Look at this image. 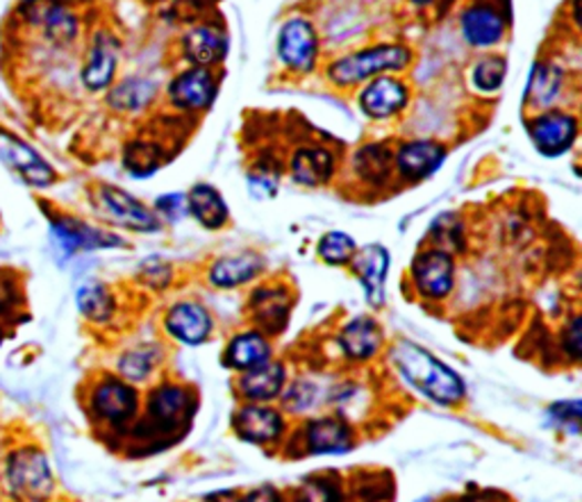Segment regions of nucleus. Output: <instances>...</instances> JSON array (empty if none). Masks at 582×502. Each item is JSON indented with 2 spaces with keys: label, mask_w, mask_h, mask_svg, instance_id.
I'll return each instance as SVG.
<instances>
[{
  "label": "nucleus",
  "mask_w": 582,
  "mask_h": 502,
  "mask_svg": "<svg viewBox=\"0 0 582 502\" xmlns=\"http://www.w3.org/2000/svg\"><path fill=\"white\" fill-rule=\"evenodd\" d=\"M282 416L264 405H246L235 414V432L251 443H267L280 437Z\"/></svg>",
  "instance_id": "21"
},
{
  "label": "nucleus",
  "mask_w": 582,
  "mask_h": 502,
  "mask_svg": "<svg viewBox=\"0 0 582 502\" xmlns=\"http://www.w3.org/2000/svg\"><path fill=\"white\" fill-rule=\"evenodd\" d=\"M17 301H19V291H17L12 278L0 275V316L12 312Z\"/></svg>",
  "instance_id": "43"
},
{
  "label": "nucleus",
  "mask_w": 582,
  "mask_h": 502,
  "mask_svg": "<svg viewBox=\"0 0 582 502\" xmlns=\"http://www.w3.org/2000/svg\"><path fill=\"white\" fill-rule=\"evenodd\" d=\"M278 57L294 73H312L319 60V34L305 19H289L278 36Z\"/></svg>",
  "instance_id": "7"
},
{
  "label": "nucleus",
  "mask_w": 582,
  "mask_h": 502,
  "mask_svg": "<svg viewBox=\"0 0 582 502\" xmlns=\"http://www.w3.org/2000/svg\"><path fill=\"white\" fill-rule=\"evenodd\" d=\"M196 409V398L189 394V389L178 385H166L153 391L148 400V416L150 423L157 426L162 432H172L183 428L185 421H189Z\"/></svg>",
  "instance_id": "15"
},
{
  "label": "nucleus",
  "mask_w": 582,
  "mask_h": 502,
  "mask_svg": "<svg viewBox=\"0 0 582 502\" xmlns=\"http://www.w3.org/2000/svg\"><path fill=\"white\" fill-rule=\"evenodd\" d=\"M392 362L405 383L433 402L455 405L465 398V383L460 375L426 348L412 342H398L392 348Z\"/></svg>",
  "instance_id": "1"
},
{
  "label": "nucleus",
  "mask_w": 582,
  "mask_h": 502,
  "mask_svg": "<svg viewBox=\"0 0 582 502\" xmlns=\"http://www.w3.org/2000/svg\"><path fill=\"white\" fill-rule=\"evenodd\" d=\"M314 398H316V387L312 383H297L284 394V407L291 411H303L316 402Z\"/></svg>",
  "instance_id": "41"
},
{
  "label": "nucleus",
  "mask_w": 582,
  "mask_h": 502,
  "mask_svg": "<svg viewBox=\"0 0 582 502\" xmlns=\"http://www.w3.org/2000/svg\"><path fill=\"white\" fill-rule=\"evenodd\" d=\"M75 303H77V310L94 323H107L116 310L114 296L110 294V289L101 282L82 284L75 294Z\"/></svg>",
  "instance_id": "32"
},
{
  "label": "nucleus",
  "mask_w": 582,
  "mask_h": 502,
  "mask_svg": "<svg viewBox=\"0 0 582 502\" xmlns=\"http://www.w3.org/2000/svg\"><path fill=\"white\" fill-rule=\"evenodd\" d=\"M355 250H357V243L351 234L346 232H328L319 239V245H316V253L319 258L330 264V266H346L351 264L353 255H355Z\"/></svg>",
  "instance_id": "34"
},
{
  "label": "nucleus",
  "mask_w": 582,
  "mask_h": 502,
  "mask_svg": "<svg viewBox=\"0 0 582 502\" xmlns=\"http://www.w3.org/2000/svg\"><path fill=\"white\" fill-rule=\"evenodd\" d=\"M428 239L435 241V248L446 250V253L453 255L455 250L465 248V226L460 219H457V215H441L433 223Z\"/></svg>",
  "instance_id": "35"
},
{
  "label": "nucleus",
  "mask_w": 582,
  "mask_h": 502,
  "mask_svg": "<svg viewBox=\"0 0 582 502\" xmlns=\"http://www.w3.org/2000/svg\"><path fill=\"white\" fill-rule=\"evenodd\" d=\"M551 418L562 426L564 430H571V435L580 432V400H567V402H555L549 409Z\"/></svg>",
  "instance_id": "39"
},
{
  "label": "nucleus",
  "mask_w": 582,
  "mask_h": 502,
  "mask_svg": "<svg viewBox=\"0 0 582 502\" xmlns=\"http://www.w3.org/2000/svg\"><path fill=\"white\" fill-rule=\"evenodd\" d=\"M342 489L330 478H312L297 493V502H342Z\"/></svg>",
  "instance_id": "38"
},
{
  "label": "nucleus",
  "mask_w": 582,
  "mask_h": 502,
  "mask_svg": "<svg viewBox=\"0 0 582 502\" xmlns=\"http://www.w3.org/2000/svg\"><path fill=\"white\" fill-rule=\"evenodd\" d=\"M185 57L194 66H212L226 60L228 55V36L217 25H196L183 39Z\"/></svg>",
  "instance_id": "20"
},
{
  "label": "nucleus",
  "mask_w": 582,
  "mask_h": 502,
  "mask_svg": "<svg viewBox=\"0 0 582 502\" xmlns=\"http://www.w3.org/2000/svg\"><path fill=\"white\" fill-rule=\"evenodd\" d=\"M578 118L564 109L549 107L530 116L528 137L539 155L560 157L569 153L578 139Z\"/></svg>",
  "instance_id": "4"
},
{
  "label": "nucleus",
  "mask_w": 582,
  "mask_h": 502,
  "mask_svg": "<svg viewBox=\"0 0 582 502\" xmlns=\"http://www.w3.org/2000/svg\"><path fill=\"white\" fill-rule=\"evenodd\" d=\"M353 273L362 282V291L371 307H381L385 303V284L389 273V250L383 243H368L362 250H355L351 260Z\"/></svg>",
  "instance_id": "14"
},
{
  "label": "nucleus",
  "mask_w": 582,
  "mask_h": 502,
  "mask_svg": "<svg viewBox=\"0 0 582 502\" xmlns=\"http://www.w3.org/2000/svg\"><path fill=\"white\" fill-rule=\"evenodd\" d=\"M169 101L180 112L210 109L219 96V80L205 66H191L169 82Z\"/></svg>",
  "instance_id": "9"
},
{
  "label": "nucleus",
  "mask_w": 582,
  "mask_h": 502,
  "mask_svg": "<svg viewBox=\"0 0 582 502\" xmlns=\"http://www.w3.org/2000/svg\"><path fill=\"white\" fill-rule=\"evenodd\" d=\"M262 271H264L262 255L246 250V253L217 260L210 269V282L221 289H232V286H241L246 282H251Z\"/></svg>",
  "instance_id": "27"
},
{
  "label": "nucleus",
  "mask_w": 582,
  "mask_h": 502,
  "mask_svg": "<svg viewBox=\"0 0 582 502\" xmlns=\"http://www.w3.org/2000/svg\"><path fill=\"white\" fill-rule=\"evenodd\" d=\"M51 241L64 260L77 253H87V250L116 248L126 243L116 234H110L73 217H58L51 221Z\"/></svg>",
  "instance_id": "6"
},
{
  "label": "nucleus",
  "mask_w": 582,
  "mask_h": 502,
  "mask_svg": "<svg viewBox=\"0 0 582 502\" xmlns=\"http://www.w3.org/2000/svg\"><path fill=\"white\" fill-rule=\"evenodd\" d=\"M232 502H282V495L276 487H260L243 495H235Z\"/></svg>",
  "instance_id": "44"
},
{
  "label": "nucleus",
  "mask_w": 582,
  "mask_h": 502,
  "mask_svg": "<svg viewBox=\"0 0 582 502\" xmlns=\"http://www.w3.org/2000/svg\"><path fill=\"white\" fill-rule=\"evenodd\" d=\"M305 441L312 454H342L355 446V435L342 418H314L305 428Z\"/></svg>",
  "instance_id": "19"
},
{
  "label": "nucleus",
  "mask_w": 582,
  "mask_h": 502,
  "mask_svg": "<svg viewBox=\"0 0 582 502\" xmlns=\"http://www.w3.org/2000/svg\"><path fill=\"white\" fill-rule=\"evenodd\" d=\"M580 323H582V318H580V316H573V318L567 323L564 332H562V346H564L567 355H569L573 362H578V359H580V351H582V334H580Z\"/></svg>",
  "instance_id": "42"
},
{
  "label": "nucleus",
  "mask_w": 582,
  "mask_h": 502,
  "mask_svg": "<svg viewBox=\"0 0 582 502\" xmlns=\"http://www.w3.org/2000/svg\"><path fill=\"white\" fill-rule=\"evenodd\" d=\"M96 202L105 219H110L114 226L133 232H157L162 228L159 217L146 207L142 200H137L133 194L123 191L114 185H101L96 191Z\"/></svg>",
  "instance_id": "5"
},
{
  "label": "nucleus",
  "mask_w": 582,
  "mask_h": 502,
  "mask_svg": "<svg viewBox=\"0 0 582 502\" xmlns=\"http://www.w3.org/2000/svg\"><path fill=\"white\" fill-rule=\"evenodd\" d=\"M123 164L133 176H150L159 169L162 164V150L155 144L146 142H133L123 155Z\"/></svg>",
  "instance_id": "36"
},
{
  "label": "nucleus",
  "mask_w": 582,
  "mask_h": 502,
  "mask_svg": "<svg viewBox=\"0 0 582 502\" xmlns=\"http://www.w3.org/2000/svg\"><path fill=\"white\" fill-rule=\"evenodd\" d=\"M251 312L253 321L260 325L262 332L278 334L287 327L291 316V301L284 289L262 286L251 296Z\"/></svg>",
  "instance_id": "24"
},
{
  "label": "nucleus",
  "mask_w": 582,
  "mask_h": 502,
  "mask_svg": "<svg viewBox=\"0 0 582 502\" xmlns=\"http://www.w3.org/2000/svg\"><path fill=\"white\" fill-rule=\"evenodd\" d=\"M118 64V41L110 32H98L92 41L90 57L82 69V82L90 92H103L112 85Z\"/></svg>",
  "instance_id": "17"
},
{
  "label": "nucleus",
  "mask_w": 582,
  "mask_h": 502,
  "mask_svg": "<svg viewBox=\"0 0 582 502\" xmlns=\"http://www.w3.org/2000/svg\"><path fill=\"white\" fill-rule=\"evenodd\" d=\"M139 396L137 391L118 378L103 380L92 394V414L110 428L128 426L137 416Z\"/></svg>",
  "instance_id": "10"
},
{
  "label": "nucleus",
  "mask_w": 582,
  "mask_h": 502,
  "mask_svg": "<svg viewBox=\"0 0 582 502\" xmlns=\"http://www.w3.org/2000/svg\"><path fill=\"white\" fill-rule=\"evenodd\" d=\"M353 166L364 182L385 185L394 171V153L387 144H368L355 153Z\"/></svg>",
  "instance_id": "30"
},
{
  "label": "nucleus",
  "mask_w": 582,
  "mask_h": 502,
  "mask_svg": "<svg viewBox=\"0 0 582 502\" xmlns=\"http://www.w3.org/2000/svg\"><path fill=\"white\" fill-rule=\"evenodd\" d=\"M187 212L207 230H221L230 219L224 194L205 182L194 185L187 194Z\"/></svg>",
  "instance_id": "25"
},
{
  "label": "nucleus",
  "mask_w": 582,
  "mask_h": 502,
  "mask_svg": "<svg viewBox=\"0 0 582 502\" xmlns=\"http://www.w3.org/2000/svg\"><path fill=\"white\" fill-rule=\"evenodd\" d=\"M337 161L328 148L305 146L299 148L291 157V178L303 187H321L328 185L335 176Z\"/></svg>",
  "instance_id": "22"
},
{
  "label": "nucleus",
  "mask_w": 582,
  "mask_h": 502,
  "mask_svg": "<svg viewBox=\"0 0 582 502\" xmlns=\"http://www.w3.org/2000/svg\"><path fill=\"white\" fill-rule=\"evenodd\" d=\"M287 380L284 366L280 362H264L251 370H243V378L239 380V391L246 400L251 402H267L280 396Z\"/></svg>",
  "instance_id": "26"
},
{
  "label": "nucleus",
  "mask_w": 582,
  "mask_h": 502,
  "mask_svg": "<svg viewBox=\"0 0 582 502\" xmlns=\"http://www.w3.org/2000/svg\"><path fill=\"white\" fill-rule=\"evenodd\" d=\"M155 85L146 77H128L110 92L107 103L118 112H139L155 98Z\"/></svg>",
  "instance_id": "31"
},
{
  "label": "nucleus",
  "mask_w": 582,
  "mask_h": 502,
  "mask_svg": "<svg viewBox=\"0 0 582 502\" xmlns=\"http://www.w3.org/2000/svg\"><path fill=\"white\" fill-rule=\"evenodd\" d=\"M3 478L14 502H46L55 491L49 454L37 446L14 448L6 457Z\"/></svg>",
  "instance_id": "2"
},
{
  "label": "nucleus",
  "mask_w": 582,
  "mask_h": 502,
  "mask_svg": "<svg viewBox=\"0 0 582 502\" xmlns=\"http://www.w3.org/2000/svg\"><path fill=\"white\" fill-rule=\"evenodd\" d=\"M166 332L187 346H200L212 334L215 321L200 303H178L164 318Z\"/></svg>",
  "instance_id": "16"
},
{
  "label": "nucleus",
  "mask_w": 582,
  "mask_h": 502,
  "mask_svg": "<svg viewBox=\"0 0 582 502\" xmlns=\"http://www.w3.org/2000/svg\"><path fill=\"white\" fill-rule=\"evenodd\" d=\"M412 64V51L401 44H381L344 55L328 66V77L337 87H353L392 71H405Z\"/></svg>",
  "instance_id": "3"
},
{
  "label": "nucleus",
  "mask_w": 582,
  "mask_h": 502,
  "mask_svg": "<svg viewBox=\"0 0 582 502\" xmlns=\"http://www.w3.org/2000/svg\"><path fill=\"white\" fill-rule=\"evenodd\" d=\"M383 339L385 332L381 330L378 321H373L371 316H357L351 323H346V327L342 330L340 346L346 357L362 362V359H371L378 353Z\"/></svg>",
  "instance_id": "23"
},
{
  "label": "nucleus",
  "mask_w": 582,
  "mask_h": 502,
  "mask_svg": "<svg viewBox=\"0 0 582 502\" xmlns=\"http://www.w3.org/2000/svg\"><path fill=\"white\" fill-rule=\"evenodd\" d=\"M271 359V346L267 337L258 330H248L232 337L226 348L224 362L235 370H251Z\"/></svg>",
  "instance_id": "28"
},
{
  "label": "nucleus",
  "mask_w": 582,
  "mask_h": 502,
  "mask_svg": "<svg viewBox=\"0 0 582 502\" xmlns=\"http://www.w3.org/2000/svg\"><path fill=\"white\" fill-rule=\"evenodd\" d=\"M360 109L376 121L401 114L409 103V90L403 80L394 75H378L368 80L357 96Z\"/></svg>",
  "instance_id": "12"
},
{
  "label": "nucleus",
  "mask_w": 582,
  "mask_h": 502,
  "mask_svg": "<svg viewBox=\"0 0 582 502\" xmlns=\"http://www.w3.org/2000/svg\"><path fill=\"white\" fill-rule=\"evenodd\" d=\"M155 209L157 215L164 217L166 221H180L187 212V196L185 194H166V196H159L157 202H155Z\"/></svg>",
  "instance_id": "40"
},
{
  "label": "nucleus",
  "mask_w": 582,
  "mask_h": 502,
  "mask_svg": "<svg viewBox=\"0 0 582 502\" xmlns=\"http://www.w3.org/2000/svg\"><path fill=\"white\" fill-rule=\"evenodd\" d=\"M0 159H3L30 187L41 189L55 182V171L51 169V164L14 135L0 133Z\"/></svg>",
  "instance_id": "13"
},
{
  "label": "nucleus",
  "mask_w": 582,
  "mask_h": 502,
  "mask_svg": "<svg viewBox=\"0 0 582 502\" xmlns=\"http://www.w3.org/2000/svg\"><path fill=\"white\" fill-rule=\"evenodd\" d=\"M562 82H564V73L560 66L551 62H537L530 73L526 101L530 103L532 109H539V112L549 109L562 92Z\"/></svg>",
  "instance_id": "29"
},
{
  "label": "nucleus",
  "mask_w": 582,
  "mask_h": 502,
  "mask_svg": "<svg viewBox=\"0 0 582 502\" xmlns=\"http://www.w3.org/2000/svg\"><path fill=\"white\" fill-rule=\"evenodd\" d=\"M463 36L474 49H491L506 36V19L496 8L476 3L463 14Z\"/></svg>",
  "instance_id": "18"
},
{
  "label": "nucleus",
  "mask_w": 582,
  "mask_h": 502,
  "mask_svg": "<svg viewBox=\"0 0 582 502\" xmlns=\"http://www.w3.org/2000/svg\"><path fill=\"white\" fill-rule=\"evenodd\" d=\"M412 3H414V6H419V8H426V6L435 3V0H412Z\"/></svg>",
  "instance_id": "45"
},
{
  "label": "nucleus",
  "mask_w": 582,
  "mask_h": 502,
  "mask_svg": "<svg viewBox=\"0 0 582 502\" xmlns=\"http://www.w3.org/2000/svg\"><path fill=\"white\" fill-rule=\"evenodd\" d=\"M448 150L433 139H414L394 153V169L407 182H422L437 174L446 161Z\"/></svg>",
  "instance_id": "11"
},
{
  "label": "nucleus",
  "mask_w": 582,
  "mask_h": 502,
  "mask_svg": "<svg viewBox=\"0 0 582 502\" xmlns=\"http://www.w3.org/2000/svg\"><path fill=\"white\" fill-rule=\"evenodd\" d=\"M412 280L419 294L430 301H444L455 282V260L446 250L428 248L414 258Z\"/></svg>",
  "instance_id": "8"
},
{
  "label": "nucleus",
  "mask_w": 582,
  "mask_h": 502,
  "mask_svg": "<svg viewBox=\"0 0 582 502\" xmlns=\"http://www.w3.org/2000/svg\"><path fill=\"white\" fill-rule=\"evenodd\" d=\"M155 364H157L155 351L153 348H139V351H131L128 355L121 357L118 370L128 383H142L144 378H148Z\"/></svg>",
  "instance_id": "37"
},
{
  "label": "nucleus",
  "mask_w": 582,
  "mask_h": 502,
  "mask_svg": "<svg viewBox=\"0 0 582 502\" xmlns=\"http://www.w3.org/2000/svg\"><path fill=\"white\" fill-rule=\"evenodd\" d=\"M508 75V60L503 55H485L471 66V85L480 94H496Z\"/></svg>",
  "instance_id": "33"
}]
</instances>
